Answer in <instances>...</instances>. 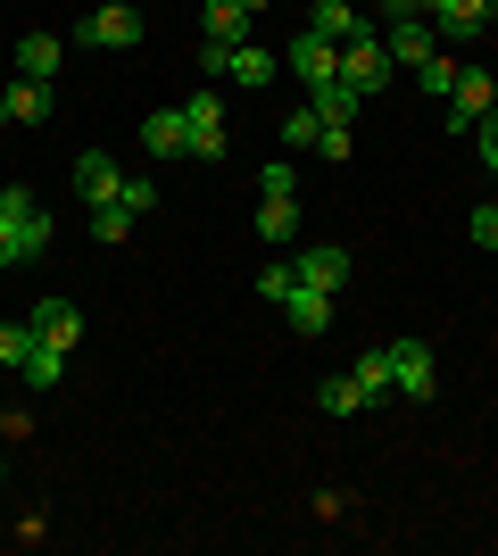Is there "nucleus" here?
<instances>
[{
  "mask_svg": "<svg viewBox=\"0 0 498 556\" xmlns=\"http://www.w3.org/2000/svg\"><path fill=\"white\" fill-rule=\"evenodd\" d=\"M50 208L34 200L25 184H9L0 191V266H34V257H50Z\"/></svg>",
  "mask_w": 498,
  "mask_h": 556,
  "instance_id": "1",
  "label": "nucleus"
},
{
  "mask_svg": "<svg viewBox=\"0 0 498 556\" xmlns=\"http://www.w3.org/2000/svg\"><path fill=\"white\" fill-rule=\"evenodd\" d=\"M341 84H349L357 100H382V84H391V50H382V34H349V42H341Z\"/></svg>",
  "mask_w": 498,
  "mask_h": 556,
  "instance_id": "2",
  "label": "nucleus"
},
{
  "mask_svg": "<svg viewBox=\"0 0 498 556\" xmlns=\"http://www.w3.org/2000/svg\"><path fill=\"white\" fill-rule=\"evenodd\" d=\"M382 349H391V399H432V391H440L432 341H416V332H407V341H382Z\"/></svg>",
  "mask_w": 498,
  "mask_h": 556,
  "instance_id": "3",
  "label": "nucleus"
},
{
  "mask_svg": "<svg viewBox=\"0 0 498 556\" xmlns=\"http://www.w3.org/2000/svg\"><path fill=\"white\" fill-rule=\"evenodd\" d=\"M183 141H191V159H200V166L225 159V100H216V92L183 100Z\"/></svg>",
  "mask_w": 498,
  "mask_h": 556,
  "instance_id": "4",
  "label": "nucleus"
},
{
  "mask_svg": "<svg viewBox=\"0 0 498 556\" xmlns=\"http://www.w3.org/2000/svg\"><path fill=\"white\" fill-rule=\"evenodd\" d=\"M490 109H498L490 67H457V84H449V134H474V125H482Z\"/></svg>",
  "mask_w": 498,
  "mask_h": 556,
  "instance_id": "5",
  "label": "nucleus"
},
{
  "mask_svg": "<svg viewBox=\"0 0 498 556\" xmlns=\"http://www.w3.org/2000/svg\"><path fill=\"white\" fill-rule=\"evenodd\" d=\"M150 25H142V9H125V0H108V9H92V17L75 25V42H92V50H133Z\"/></svg>",
  "mask_w": 498,
  "mask_h": 556,
  "instance_id": "6",
  "label": "nucleus"
},
{
  "mask_svg": "<svg viewBox=\"0 0 498 556\" xmlns=\"http://www.w3.org/2000/svg\"><path fill=\"white\" fill-rule=\"evenodd\" d=\"M283 75H299V84H341V42H324V34H299V42L283 50Z\"/></svg>",
  "mask_w": 498,
  "mask_h": 556,
  "instance_id": "7",
  "label": "nucleus"
},
{
  "mask_svg": "<svg viewBox=\"0 0 498 556\" xmlns=\"http://www.w3.org/2000/svg\"><path fill=\"white\" fill-rule=\"evenodd\" d=\"M432 25H440V42H474V34H490L498 25V0H440V9H432Z\"/></svg>",
  "mask_w": 498,
  "mask_h": 556,
  "instance_id": "8",
  "label": "nucleus"
},
{
  "mask_svg": "<svg viewBox=\"0 0 498 556\" xmlns=\"http://www.w3.org/2000/svg\"><path fill=\"white\" fill-rule=\"evenodd\" d=\"M382 50H391V67H424L432 50H440V25H432V17H391Z\"/></svg>",
  "mask_w": 498,
  "mask_h": 556,
  "instance_id": "9",
  "label": "nucleus"
},
{
  "mask_svg": "<svg viewBox=\"0 0 498 556\" xmlns=\"http://www.w3.org/2000/svg\"><path fill=\"white\" fill-rule=\"evenodd\" d=\"M291 275L308 282V291H341V282H349V250H341V241H316V250L291 257Z\"/></svg>",
  "mask_w": 498,
  "mask_h": 556,
  "instance_id": "10",
  "label": "nucleus"
},
{
  "mask_svg": "<svg viewBox=\"0 0 498 556\" xmlns=\"http://www.w3.org/2000/svg\"><path fill=\"white\" fill-rule=\"evenodd\" d=\"M25 325H34V341H50V349H75V341H84V307H75V300H42L34 316H25Z\"/></svg>",
  "mask_w": 498,
  "mask_h": 556,
  "instance_id": "11",
  "label": "nucleus"
},
{
  "mask_svg": "<svg viewBox=\"0 0 498 556\" xmlns=\"http://www.w3.org/2000/svg\"><path fill=\"white\" fill-rule=\"evenodd\" d=\"M274 307H283V325H291V332H332V291H308V282H291Z\"/></svg>",
  "mask_w": 498,
  "mask_h": 556,
  "instance_id": "12",
  "label": "nucleus"
},
{
  "mask_svg": "<svg viewBox=\"0 0 498 556\" xmlns=\"http://www.w3.org/2000/svg\"><path fill=\"white\" fill-rule=\"evenodd\" d=\"M67 175H75V191H84L92 208H100V200H117V184H125L108 150H75V166H67Z\"/></svg>",
  "mask_w": 498,
  "mask_h": 556,
  "instance_id": "13",
  "label": "nucleus"
},
{
  "mask_svg": "<svg viewBox=\"0 0 498 556\" xmlns=\"http://www.w3.org/2000/svg\"><path fill=\"white\" fill-rule=\"evenodd\" d=\"M283 75V59L274 50H258V42H233V59H225V84H241V92H266Z\"/></svg>",
  "mask_w": 498,
  "mask_h": 556,
  "instance_id": "14",
  "label": "nucleus"
},
{
  "mask_svg": "<svg viewBox=\"0 0 498 556\" xmlns=\"http://www.w3.org/2000/svg\"><path fill=\"white\" fill-rule=\"evenodd\" d=\"M142 150H150V159H191L183 109H150V116H142Z\"/></svg>",
  "mask_w": 498,
  "mask_h": 556,
  "instance_id": "15",
  "label": "nucleus"
},
{
  "mask_svg": "<svg viewBox=\"0 0 498 556\" xmlns=\"http://www.w3.org/2000/svg\"><path fill=\"white\" fill-rule=\"evenodd\" d=\"M25 391H34V399H50V391H59V382H67V349H50V341H34V349H25Z\"/></svg>",
  "mask_w": 498,
  "mask_h": 556,
  "instance_id": "16",
  "label": "nucleus"
},
{
  "mask_svg": "<svg viewBox=\"0 0 498 556\" xmlns=\"http://www.w3.org/2000/svg\"><path fill=\"white\" fill-rule=\"evenodd\" d=\"M59 59H67V42H59V34H25V42H17V75H34V84H50V75H59Z\"/></svg>",
  "mask_w": 498,
  "mask_h": 556,
  "instance_id": "17",
  "label": "nucleus"
},
{
  "mask_svg": "<svg viewBox=\"0 0 498 556\" xmlns=\"http://www.w3.org/2000/svg\"><path fill=\"white\" fill-rule=\"evenodd\" d=\"M0 100H9V125H42L50 116V84H34V75H17Z\"/></svg>",
  "mask_w": 498,
  "mask_h": 556,
  "instance_id": "18",
  "label": "nucleus"
},
{
  "mask_svg": "<svg viewBox=\"0 0 498 556\" xmlns=\"http://www.w3.org/2000/svg\"><path fill=\"white\" fill-rule=\"evenodd\" d=\"M308 109L324 116V125H357V116H366V100H357L349 84H316V92H308Z\"/></svg>",
  "mask_w": 498,
  "mask_h": 556,
  "instance_id": "19",
  "label": "nucleus"
},
{
  "mask_svg": "<svg viewBox=\"0 0 498 556\" xmlns=\"http://www.w3.org/2000/svg\"><path fill=\"white\" fill-rule=\"evenodd\" d=\"M250 0H208V42H250Z\"/></svg>",
  "mask_w": 498,
  "mask_h": 556,
  "instance_id": "20",
  "label": "nucleus"
},
{
  "mask_svg": "<svg viewBox=\"0 0 498 556\" xmlns=\"http://www.w3.org/2000/svg\"><path fill=\"white\" fill-rule=\"evenodd\" d=\"M291 232H299V200H258V241L266 250H283Z\"/></svg>",
  "mask_w": 498,
  "mask_h": 556,
  "instance_id": "21",
  "label": "nucleus"
},
{
  "mask_svg": "<svg viewBox=\"0 0 498 556\" xmlns=\"http://www.w3.org/2000/svg\"><path fill=\"white\" fill-rule=\"evenodd\" d=\"M308 34H324V42H349V34H366V25H357V9H349V0H316Z\"/></svg>",
  "mask_w": 498,
  "mask_h": 556,
  "instance_id": "22",
  "label": "nucleus"
},
{
  "mask_svg": "<svg viewBox=\"0 0 498 556\" xmlns=\"http://www.w3.org/2000/svg\"><path fill=\"white\" fill-rule=\"evenodd\" d=\"M349 374H357V391H366V407H374V399H391V349H366Z\"/></svg>",
  "mask_w": 498,
  "mask_h": 556,
  "instance_id": "23",
  "label": "nucleus"
},
{
  "mask_svg": "<svg viewBox=\"0 0 498 556\" xmlns=\"http://www.w3.org/2000/svg\"><path fill=\"white\" fill-rule=\"evenodd\" d=\"M316 407H324V416H357V407H366L357 374H332V382H316Z\"/></svg>",
  "mask_w": 498,
  "mask_h": 556,
  "instance_id": "24",
  "label": "nucleus"
},
{
  "mask_svg": "<svg viewBox=\"0 0 498 556\" xmlns=\"http://www.w3.org/2000/svg\"><path fill=\"white\" fill-rule=\"evenodd\" d=\"M274 134H283V159H299V150H316V134H324V116H316V109H291L283 125H274Z\"/></svg>",
  "mask_w": 498,
  "mask_h": 556,
  "instance_id": "25",
  "label": "nucleus"
},
{
  "mask_svg": "<svg viewBox=\"0 0 498 556\" xmlns=\"http://www.w3.org/2000/svg\"><path fill=\"white\" fill-rule=\"evenodd\" d=\"M133 225H142V216L125 208V200H100V208H92V232H100V241H108V250H117V241H125V232H133Z\"/></svg>",
  "mask_w": 498,
  "mask_h": 556,
  "instance_id": "26",
  "label": "nucleus"
},
{
  "mask_svg": "<svg viewBox=\"0 0 498 556\" xmlns=\"http://www.w3.org/2000/svg\"><path fill=\"white\" fill-rule=\"evenodd\" d=\"M416 84H424L432 100H449V84H457V59H449V42H440V50L424 59V67H416Z\"/></svg>",
  "mask_w": 498,
  "mask_h": 556,
  "instance_id": "27",
  "label": "nucleus"
},
{
  "mask_svg": "<svg viewBox=\"0 0 498 556\" xmlns=\"http://www.w3.org/2000/svg\"><path fill=\"white\" fill-rule=\"evenodd\" d=\"M258 191H266V200H299V175H291V159H274V166H266V175H258Z\"/></svg>",
  "mask_w": 498,
  "mask_h": 556,
  "instance_id": "28",
  "label": "nucleus"
},
{
  "mask_svg": "<svg viewBox=\"0 0 498 556\" xmlns=\"http://www.w3.org/2000/svg\"><path fill=\"white\" fill-rule=\"evenodd\" d=\"M117 200H125L133 216H150V208H158V184H150V175H125V184H117Z\"/></svg>",
  "mask_w": 498,
  "mask_h": 556,
  "instance_id": "29",
  "label": "nucleus"
},
{
  "mask_svg": "<svg viewBox=\"0 0 498 556\" xmlns=\"http://www.w3.org/2000/svg\"><path fill=\"white\" fill-rule=\"evenodd\" d=\"M225 59H233V42H208V34H200V50H191V67H200V75H216V84H225Z\"/></svg>",
  "mask_w": 498,
  "mask_h": 556,
  "instance_id": "30",
  "label": "nucleus"
},
{
  "mask_svg": "<svg viewBox=\"0 0 498 556\" xmlns=\"http://www.w3.org/2000/svg\"><path fill=\"white\" fill-rule=\"evenodd\" d=\"M349 134H357V125H324V134H316V159L341 166V159H349Z\"/></svg>",
  "mask_w": 498,
  "mask_h": 556,
  "instance_id": "31",
  "label": "nucleus"
},
{
  "mask_svg": "<svg viewBox=\"0 0 498 556\" xmlns=\"http://www.w3.org/2000/svg\"><path fill=\"white\" fill-rule=\"evenodd\" d=\"M25 349H34V325H0V366H25Z\"/></svg>",
  "mask_w": 498,
  "mask_h": 556,
  "instance_id": "32",
  "label": "nucleus"
},
{
  "mask_svg": "<svg viewBox=\"0 0 498 556\" xmlns=\"http://www.w3.org/2000/svg\"><path fill=\"white\" fill-rule=\"evenodd\" d=\"M291 282H299V275H291V257H283V266H258V300H283Z\"/></svg>",
  "mask_w": 498,
  "mask_h": 556,
  "instance_id": "33",
  "label": "nucleus"
},
{
  "mask_svg": "<svg viewBox=\"0 0 498 556\" xmlns=\"http://www.w3.org/2000/svg\"><path fill=\"white\" fill-rule=\"evenodd\" d=\"M465 232H474V250H498V208H474V216H465Z\"/></svg>",
  "mask_w": 498,
  "mask_h": 556,
  "instance_id": "34",
  "label": "nucleus"
},
{
  "mask_svg": "<svg viewBox=\"0 0 498 556\" xmlns=\"http://www.w3.org/2000/svg\"><path fill=\"white\" fill-rule=\"evenodd\" d=\"M474 134H482V166H490V175H498V109H490V116H482Z\"/></svg>",
  "mask_w": 498,
  "mask_h": 556,
  "instance_id": "35",
  "label": "nucleus"
},
{
  "mask_svg": "<svg viewBox=\"0 0 498 556\" xmlns=\"http://www.w3.org/2000/svg\"><path fill=\"white\" fill-rule=\"evenodd\" d=\"M416 9H424V17H432V9H440V0H416Z\"/></svg>",
  "mask_w": 498,
  "mask_h": 556,
  "instance_id": "36",
  "label": "nucleus"
},
{
  "mask_svg": "<svg viewBox=\"0 0 498 556\" xmlns=\"http://www.w3.org/2000/svg\"><path fill=\"white\" fill-rule=\"evenodd\" d=\"M0 125H9V100H0Z\"/></svg>",
  "mask_w": 498,
  "mask_h": 556,
  "instance_id": "37",
  "label": "nucleus"
},
{
  "mask_svg": "<svg viewBox=\"0 0 498 556\" xmlns=\"http://www.w3.org/2000/svg\"><path fill=\"white\" fill-rule=\"evenodd\" d=\"M0 482H9V473H0Z\"/></svg>",
  "mask_w": 498,
  "mask_h": 556,
  "instance_id": "38",
  "label": "nucleus"
}]
</instances>
